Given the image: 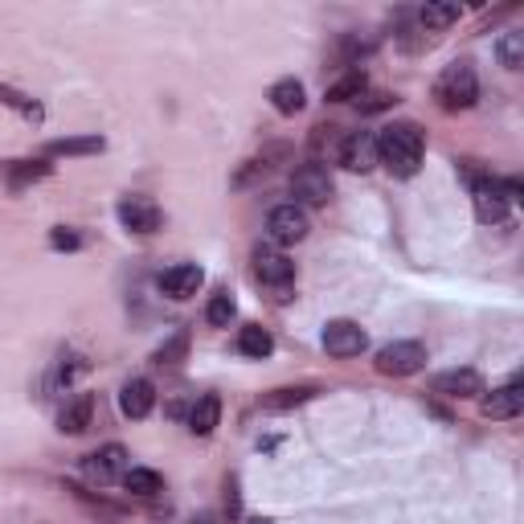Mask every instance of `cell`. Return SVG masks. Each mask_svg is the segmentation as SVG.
I'll use <instances>...</instances> for the list:
<instances>
[{"instance_id":"obj_22","label":"cell","mask_w":524,"mask_h":524,"mask_svg":"<svg viewBox=\"0 0 524 524\" xmlns=\"http://www.w3.org/2000/svg\"><path fill=\"white\" fill-rule=\"evenodd\" d=\"M365 91H369L365 70H348V74H340V78L328 86V103H361Z\"/></svg>"},{"instance_id":"obj_14","label":"cell","mask_w":524,"mask_h":524,"mask_svg":"<svg viewBox=\"0 0 524 524\" xmlns=\"http://www.w3.org/2000/svg\"><path fill=\"white\" fill-rule=\"evenodd\" d=\"M156 410V385L148 377H131L123 389H119V414L131 418V422H140Z\"/></svg>"},{"instance_id":"obj_28","label":"cell","mask_w":524,"mask_h":524,"mask_svg":"<svg viewBox=\"0 0 524 524\" xmlns=\"http://www.w3.org/2000/svg\"><path fill=\"white\" fill-rule=\"evenodd\" d=\"M496 58H500V66H508V70H520L524 66V33H504L500 41H496Z\"/></svg>"},{"instance_id":"obj_16","label":"cell","mask_w":524,"mask_h":524,"mask_svg":"<svg viewBox=\"0 0 524 524\" xmlns=\"http://www.w3.org/2000/svg\"><path fill=\"white\" fill-rule=\"evenodd\" d=\"M95 418V398L91 393H74V398H66V406L58 410V430L62 434H82L86 426H91Z\"/></svg>"},{"instance_id":"obj_7","label":"cell","mask_w":524,"mask_h":524,"mask_svg":"<svg viewBox=\"0 0 524 524\" xmlns=\"http://www.w3.org/2000/svg\"><path fill=\"white\" fill-rule=\"evenodd\" d=\"M471 201H475V217L484 226H500L512 205L504 193V181H492V177H471Z\"/></svg>"},{"instance_id":"obj_19","label":"cell","mask_w":524,"mask_h":524,"mask_svg":"<svg viewBox=\"0 0 524 524\" xmlns=\"http://www.w3.org/2000/svg\"><path fill=\"white\" fill-rule=\"evenodd\" d=\"M217 422H222V398H217V393H201V398L193 402V410H189V430L197 434V439H205V434L217 430Z\"/></svg>"},{"instance_id":"obj_11","label":"cell","mask_w":524,"mask_h":524,"mask_svg":"<svg viewBox=\"0 0 524 524\" xmlns=\"http://www.w3.org/2000/svg\"><path fill=\"white\" fill-rule=\"evenodd\" d=\"M119 222H123V230L148 238V234L160 230L164 213H160V205H156L152 197H123V201H119Z\"/></svg>"},{"instance_id":"obj_24","label":"cell","mask_w":524,"mask_h":524,"mask_svg":"<svg viewBox=\"0 0 524 524\" xmlns=\"http://www.w3.org/2000/svg\"><path fill=\"white\" fill-rule=\"evenodd\" d=\"M123 488L131 496H156V492H164V479L152 467H127L123 471Z\"/></svg>"},{"instance_id":"obj_25","label":"cell","mask_w":524,"mask_h":524,"mask_svg":"<svg viewBox=\"0 0 524 524\" xmlns=\"http://www.w3.org/2000/svg\"><path fill=\"white\" fill-rule=\"evenodd\" d=\"M238 316V303H234V295L230 291H213L209 295V303H205V320L213 324V328H230V320Z\"/></svg>"},{"instance_id":"obj_23","label":"cell","mask_w":524,"mask_h":524,"mask_svg":"<svg viewBox=\"0 0 524 524\" xmlns=\"http://www.w3.org/2000/svg\"><path fill=\"white\" fill-rule=\"evenodd\" d=\"M103 148H107L103 136H66V140H54L46 156H99Z\"/></svg>"},{"instance_id":"obj_31","label":"cell","mask_w":524,"mask_h":524,"mask_svg":"<svg viewBox=\"0 0 524 524\" xmlns=\"http://www.w3.org/2000/svg\"><path fill=\"white\" fill-rule=\"evenodd\" d=\"M393 103H398L393 95H369V99L361 103V111H369V115H373V111H385V107H393Z\"/></svg>"},{"instance_id":"obj_32","label":"cell","mask_w":524,"mask_h":524,"mask_svg":"<svg viewBox=\"0 0 524 524\" xmlns=\"http://www.w3.org/2000/svg\"><path fill=\"white\" fill-rule=\"evenodd\" d=\"M250 524H271V520H262V516H254V520H250Z\"/></svg>"},{"instance_id":"obj_27","label":"cell","mask_w":524,"mask_h":524,"mask_svg":"<svg viewBox=\"0 0 524 524\" xmlns=\"http://www.w3.org/2000/svg\"><path fill=\"white\" fill-rule=\"evenodd\" d=\"M50 172H54V164H46V160H21V164L9 168V185H13V189H25V185L46 181Z\"/></svg>"},{"instance_id":"obj_26","label":"cell","mask_w":524,"mask_h":524,"mask_svg":"<svg viewBox=\"0 0 524 524\" xmlns=\"http://www.w3.org/2000/svg\"><path fill=\"white\" fill-rule=\"evenodd\" d=\"M185 357H189V332H185V328H177V332H172V336L156 348V353H152V361H156L160 369H164V365H181Z\"/></svg>"},{"instance_id":"obj_18","label":"cell","mask_w":524,"mask_h":524,"mask_svg":"<svg viewBox=\"0 0 524 524\" xmlns=\"http://www.w3.org/2000/svg\"><path fill=\"white\" fill-rule=\"evenodd\" d=\"M271 107L279 111V115H299L303 107H308V91H303V82L299 78H279L275 86H271Z\"/></svg>"},{"instance_id":"obj_3","label":"cell","mask_w":524,"mask_h":524,"mask_svg":"<svg viewBox=\"0 0 524 524\" xmlns=\"http://www.w3.org/2000/svg\"><path fill=\"white\" fill-rule=\"evenodd\" d=\"M373 365L385 377H414L426 369V344L422 340H393V344L377 348Z\"/></svg>"},{"instance_id":"obj_6","label":"cell","mask_w":524,"mask_h":524,"mask_svg":"<svg viewBox=\"0 0 524 524\" xmlns=\"http://www.w3.org/2000/svg\"><path fill=\"white\" fill-rule=\"evenodd\" d=\"M369 348V336L357 320H328L324 324V353L336 357V361H348V357H361Z\"/></svg>"},{"instance_id":"obj_4","label":"cell","mask_w":524,"mask_h":524,"mask_svg":"<svg viewBox=\"0 0 524 524\" xmlns=\"http://www.w3.org/2000/svg\"><path fill=\"white\" fill-rule=\"evenodd\" d=\"M291 205H328L332 201V177H328V168L320 160H308V164H299L291 172Z\"/></svg>"},{"instance_id":"obj_1","label":"cell","mask_w":524,"mask_h":524,"mask_svg":"<svg viewBox=\"0 0 524 524\" xmlns=\"http://www.w3.org/2000/svg\"><path fill=\"white\" fill-rule=\"evenodd\" d=\"M422 156H426V136L418 131V123H393L377 136V164H385L393 177L410 181L422 168Z\"/></svg>"},{"instance_id":"obj_15","label":"cell","mask_w":524,"mask_h":524,"mask_svg":"<svg viewBox=\"0 0 524 524\" xmlns=\"http://www.w3.org/2000/svg\"><path fill=\"white\" fill-rule=\"evenodd\" d=\"M479 406H484V414H488V418H496V422L516 418V414L524 410V385H520V377H516V381H508V385H500V389H492Z\"/></svg>"},{"instance_id":"obj_20","label":"cell","mask_w":524,"mask_h":524,"mask_svg":"<svg viewBox=\"0 0 524 524\" xmlns=\"http://www.w3.org/2000/svg\"><path fill=\"white\" fill-rule=\"evenodd\" d=\"M459 17H463V9L455 5V0H426V5L418 9V25L422 29H451V25H459Z\"/></svg>"},{"instance_id":"obj_2","label":"cell","mask_w":524,"mask_h":524,"mask_svg":"<svg viewBox=\"0 0 524 524\" xmlns=\"http://www.w3.org/2000/svg\"><path fill=\"white\" fill-rule=\"evenodd\" d=\"M434 99H439L443 111H467V107H475V99H479L475 66L471 62H451L439 74V82H434Z\"/></svg>"},{"instance_id":"obj_29","label":"cell","mask_w":524,"mask_h":524,"mask_svg":"<svg viewBox=\"0 0 524 524\" xmlns=\"http://www.w3.org/2000/svg\"><path fill=\"white\" fill-rule=\"evenodd\" d=\"M0 103H5V107H13V111H21L25 119H41V107L29 99V95H21V91H9V86H0Z\"/></svg>"},{"instance_id":"obj_10","label":"cell","mask_w":524,"mask_h":524,"mask_svg":"<svg viewBox=\"0 0 524 524\" xmlns=\"http://www.w3.org/2000/svg\"><path fill=\"white\" fill-rule=\"evenodd\" d=\"M123 471H127V451H123L119 443H107L103 451H95V455L82 459V475L91 479V484H99V488L123 479Z\"/></svg>"},{"instance_id":"obj_21","label":"cell","mask_w":524,"mask_h":524,"mask_svg":"<svg viewBox=\"0 0 524 524\" xmlns=\"http://www.w3.org/2000/svg\"><path fill=\"white\" fill-rule=\"evenodd\" d=\"M238 353L250 357V361H267V357L275 353V336L262 328V324H246V328L238 332Z\"/></svg>"},{"instance_id":"obj_9","label":"cell","mask_w":524,"mask_h":524,"mask_svg":"<svg viewBox=\"0 0 524 524\" xmlns=\"http://www.w3.org/2000/svg\"><path fill=\"white\" fill-rule=\"evenodd\" d=\"M430 389L439 393V398H455V402H471V398H484L488 385L475 369H447L430 381Z\"/></svg>"},{"instance_id":"obj_30","label":"cell","mask_w":524,"mask_h":524,"mask_svg":"<svg viewBox=\"0 0 524 524\" xmlns=\"http://www.w3.org/2000/svg\"><path fill=\"white\" fill-rule=\"evenodd\" d=\"M50 246H54V250H78V246H82V238H78L74 230H66V226H58V230L50 234Z\"/></svg>"},{"instance_id":"obj_13","label":"cell","mask_w":524,"mask_h":524,"mask_svg":"<svg viewBox=\"0 0 524 524\" xmlns=\"http://www.w3.org/2000/svg\"><path fill=\"white\" fill-rule=\"evenodd\" d=\"M201 283H205V271L197 267V262H177V267H168L160 279H156V287L168 295V299H193L197 291H201Z\"/></svg>"},{"instance_id":"obj_12","label":"cell","mask_w":524,"mask_h":524,"mask_svg":"<svg viewBox=\"0 0 524 524\" xmlns=\"http://www.w3.org/2000/svg\"><path fill=\"white\" fill-rule=\"evenodd\" d=\"M340 164L348 172H373L377 168V136L373 131H348L344 144H340Z\"/></svg>"},{"instance_id":"obj_17","label":"cell","mask_w":524,"mask_h":524,"mask_svg":"<svg viewBox=\"0 0 524 524\" xmlns=\"http://www.w3.org/2000/svg\"><path fill=\"white\" fill-rule=\"evenodd\" d=\"M316 385H283V389H271V393H262V410H271V414H283V410H299V406H308L316 398Z\"/></svg>"},{"instance_id":"obj_5","label":"cell","mask_w":524,"mask_h":524,"mask_svg":"<svg viewBox=\"0 0 524 524\" xmlns=\"http://www.w3.org/2000/svg\"><path fill=\"white\" fill-rule=\"evenodd\" d=\"M308 230H312V222H308V209H299V205H275L271 209V217H267V238H271V246H295V242H303L308 238Z\"/></svg>"},{"instance_id":"obj_8","label":"cell","mask_w":524,"mask_h":524,"mask_svg":"<svg viewBox=\"0 0 524 524\" xmlns=\"http://www.w3.org/2000/svg\"><path fill=\"white\" fill-rule=\"evenodd\" d=\"M254 275L262 279V283H267V287H279V291H287L291 283H295V262L279 250V246H254Z\"/></svg>"}]
</instances>
